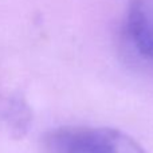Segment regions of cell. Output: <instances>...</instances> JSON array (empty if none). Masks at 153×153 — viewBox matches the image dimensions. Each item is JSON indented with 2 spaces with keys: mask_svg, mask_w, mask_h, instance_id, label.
<instances>
[{
  "mask_svg": "<svg viewBox=\"0 0 153 153\" xmlns=\"http://www.w3.org/2000/svg\"><path fill=\"white\" fill-rule=\"evenodd\" d=\"M3 118L16 136H23L28 132L32 122L30 108L20 98H10L3 108Z\"/></svg>",
  "mask_w": 153,
  "mask_h": 153,
  "instance_id": "3957f363",
  "label": "cell"
},
{
  "mask_svg": "<svg viewBox=\"0 0 153 153\" xmlns=\"http://www.w3.org/2000/svg\"><path fill=\"white\" fill-rule=\"evenodd\" d=\"M125 30L134 50L148 61H153V0L130 1Z\"/></svg>",
  "mask_w": 153,
  "mask_h": 153,
  "instance_id": "7a4b0ae2",
  "label": "cell"
},
{
  "mask_svg": "<svg viewBox=\"0 0 153 153\" xmlns=\"http://www.w3.org/2000/svg\"><path fill=\"white\" fill-rule=\"evenodd\" d=\"M43 143L48 153H148L132 136L109 126H59Z\"/></svg>",
  "mask_w": 153,
  "mask_h": 153,
  "instance_id": "6da1fadb",
  "label": "cell"
}]
</instances>
